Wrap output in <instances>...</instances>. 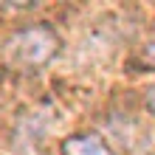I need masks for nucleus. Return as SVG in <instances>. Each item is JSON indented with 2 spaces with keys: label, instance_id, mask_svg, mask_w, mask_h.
<instances>
[{
  "label": "nucleus",
  "instance_id": "nucleus-1",
  "mask_svg": "<svg viewBox=\"0 0 155 155\" xmlns=\"http://www.w3.org/2000/svg\"><path fill=\"white\" fill-rule=\"evenodd\" d=\"M59 54V37L48 25H28L6 40L3 57L14 71H37Z\"/></svg>",
  "mask_w": 155,
  "mask_h": 155
},
{
  "label": "nucleus",
  "instance_id": "nucleus-4",
  "mask_svg": "<svg viewBox=\"0 0 155 155\" xmlns=\"http://www.w3.org/2000/svg\"><path fill=\"white\" fill-rule=\"evenodd\" d=\"M147 104H150V110L155 113V85L150 87V96H147Z\"/></svg>",
  "mask_w": 155,
  "mask_h": 155
},
{
  "label": "nucleus",
  "instance_id": "nucleus-2",
  "mask_svg": "<svg viewBox=\"0 0 155 155\" xmlns=\"http://www.w3.org/2000/svg\"><path fill=\"white\" fill-rule=\"evenodd\" d=\"M62 152L65 155H113L107 141L99 133H76L62 141Z\"/></svg>",
  "mask_w": 155,
  "mask_h": 155
},
{
  "label": "nucleus",
  "instance_id": "nucleus-3",
  "mask_svg": "<svg viewBox=\"0 0 155 155\" xmlns=\"http://www.w3.org/2000/svg\"><path fill=\"white\" fill-rule=\"evenodd\" d=\"M144 65H150V68H155V34L144 42V48H141V57H138Z\"/></svg>",
  "mask_w": 155,
  "mask_h": 155
}]
</instances>
